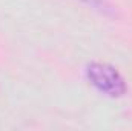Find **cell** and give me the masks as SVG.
Instances as JSON below:
<instances>
[{
  "instance_id": "6da1fadb",
  "label": "cell",
  "mask_w": 132,
  "mask_h": 131,
  "mask_svg": "<svg viewBox=\"0 0 132 131\" xmlns=\"http://www.w3.org/2000/svg\"><path fill=\"white\" fill-rule=\"evenodd\" d=\"M86 77L95 90L109 97H121L128 91V85L123 76L109 63H89L86 66Z\"/></svg>"
},
{
  "instance_id": "7a4b0ae2",
  "label": "cell",
  "mask_w": 132,
  "mask_h": 131,
  "mask_svg": "<svg viewBox=\"0 0 132 131\" xmlns=\"http://www.w3.org/2000/svg\"><path fill=\"white\" fill-rule=\"evenodd\" d=\"M80 2H83L89 8L98 11L100 14H103V16H111V17L115 16V9L112 8V5L108 0H80Z\"/></svg>"
}]
</instances>
